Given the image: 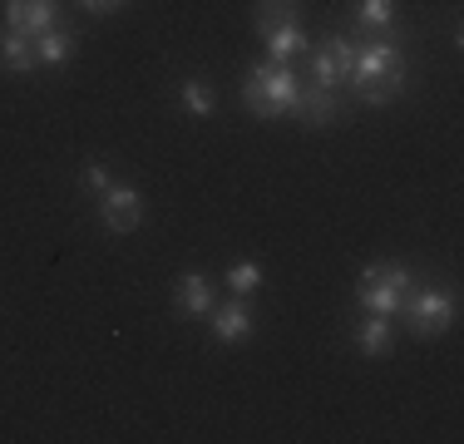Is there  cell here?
<instances>
[{"mask_svg": "<svg viewBox=\"0 0 464 444\" xmlns=\"http://www.w3.org/2000/svg\"><path fill=\"white\" fill-rule=\"evenodd\" d=\"M351 84L361 89V99H366L371 109L401 99V89H405V54L395 50L391 40L361 44V50H356V70H351Z\"/></svg>", "mask_w": 464, "mask_h": 444, "instance_id": "cell-1", "label": "cell"}, {"mask_svg": "<svg viewBox=\"0 0 464 444\" xmlns=\"http://www.w3.org/2000/svg\"><path fill=\"white\" fill-rule=\"evenodd\" d=\"M296 94H302V80L286 70V60H262V64H252L247 80H242V104L257 119H286L296 104Z\"/></svg>", "mask_w": 464, "mask_h": 444, "instance_id": "cell-2", "label": "cell"}, {"mask_svg": "<svg viewBox=\"0 0 464 444\" xmlns=\"http://www.w3.org/2000/svg\"><path fill=\"white\" fill-rule=\"evenodd\" d=\"M411 286H415V276L405 262H371L366 272H361L356 306L371 311V316H401V302H405Z\"/></svg>", "mask_w": 464, "mask_h": 444, "instance_id": "cell-3", "label": "cell"}, {"mask_svg": "<svg viewBox=\"0 0 464 444\" xmlns=\"http://www.w3.org/2000/svg\"><path fill=\"white\" fill-rule=\"evenodd\" d=\"M401 316H405V326H411V336L420 341H430V336H445L450 326H455V316H459V302H455V292H405V302H401Z\"/></svg>", "mask_w": 464, "mask_h": 444, "instance_id": "cell-4", "label": "cell"}, {"mask_svg": "<svg viewBox=\"0 0 464 444\" xmlns=\"http://www.w3.org/2000/svg\"><path fill=\"white\" fill-rule=\"evenodd\" d=\"M99 222H104L114 237H124V232H134L139 222H143V198H139V188H129V183H109L104 193H99Z\"/></svg>", "mask_w": 464, "mask_h": 444, "instance_id": "cell-5", "label": "cell"}, {"mask_svg": "<svg viewBox=\"0 0 464 444\" xmlns=\"http://www.w3.org/2000/svg\"><path fill=\"white\" fill-rule=\"evenodd\" d=\"M336 114H341V94H336V89L302 84V94H296V104H292V119H296V124L326 129V124H336Z\"/></svg>", "mask_w": 464, "mask_h": 444, "instance_id": "cell-6", "label": "cell"}, {"mask_svg": "<svg viewBox=\"0 0 464 444\" xmlns=\"http://www.w3.org/2000/svg\"><path fill=\"white\" fill-rule=\"evenodd\" d=\"M5 25L40 40L45 30L60 25V5H54V0H5Z\"/></svg>", "mask_w": 464, "mask_h": 444, "instance_id": "cell-7", "label": "cell"}, {"mask_svg": "<svg viewBox=\"0 0 464 444\" xmlns=\"http://www.w3.org/2000/svg\"><path fill=\"white\" fill-rule=\"evenodd\" d=\"M213 336L218 341H227V346H237V341H247L252 336V326H257V321H252V306L242 302V296H232L227 306H213Z\"/></svg>", "mask_w": 464, "mask_h": 444, "instance_id": "cell-8", "label": "cell"}, {"mask_svg": "<svg viewBox=\"0 0 464 444\" xmlns=\"http://www.w3.org/2000/svg\"><path fill=\"white\" fill-rule=\"evenodd\" d=\"M0 64H5L10 74H30L40 64V50H35V35H25V30H0Z\"/></svg>", "mask_w": 464, "mask_h": 444, "instance_id": "cell-9", "label": "cell"}, {"mask_svg": "<svg viewBox=\"0 0 464 444\" xmlns=\"http://www.w3.org/2000/svg\"><path fill=\"white\" fill-rule=\"evenodd\" d=\"M179 316H213V286L203 272H183L179 276V296H173Z\"/></svg>", "mask_w": 464, "mask_h": 444, "instance_id": "cell-10", "label": "cell"}, {"mask_svg": "<svg viewBox=\"0 0 464 444\" xmlns=\"http://www.w3.org/2000/svg\"><path fill=\"white\" fill-rule=\"evenodd\" d=\"M356 30L366 40H385L395 30V0H356Z\"/></svg>", "mask_w": 464, "mask_h": 444, "instance_id": "cell-11", "label": "cell"}, {"mask_svg": "<svg viewBox=\"0 0 464 444\" xmlns=\"http://www.w3.org/2000/svg\"><path fill=\"white\" fill-rule=\"evenodd\" d=\"M267 60H292V54H302L306 50V30H302V20H286V25L277 30H267Z\"/></svg>", "mask_w": 464, "mask_h": 444, "instance_id": "cell-12", "label": "cell"}, {"mask_svg": "<svg viewBox=\"0 0 464 444\" xmlns=\"http://www.w3.org/2000/svg\"><path fill=\"white\" fill-rule=\"evenodd\" d=\"M356 351L371 355V361L391 351V316H371V311H366V321L356 326Z\"/></svg>", "mask_w": 464, "mask_h": 444, "instance_id": "cell-13", "label": "cell"}, {"mask_svg": "<svg viewBox=\"0 0 464 444\" xmlns=\"http://www.w3.org/2000/svg\"><path fill=\"white\" fill-rule=\"evenodd\" d=\"M286 20H302V0H257V5H252V25H257L262 35L286 25Z\"/></svg>", "mask_w": 464, "mask_h": 444, "instance_id": "cell-14", "label": "cell"}, {"mask_svg": "<svg viewBox=\"0 0 464 444\" xmlns=\"http://www.w3.org/2000/svg\"><path fill=\"white\" fill-rule=\"evenodd\" d=\"M35 50H40V64H64L74 54V35L54 25V30H45V35L35 40Z\"/></svg>", "mask_w": 464, "mask_h": 444, "instance_id": "cell-15", "label": "cell"}, {"mask_svg": "<svg viewBox=\"0 0 464 444\" xmlns=\"http://www.w3.org/2000/svg\"><path fill=\"white\" fill-rule=\"evenodd\" d=\"M312 84H322V89L346 84V74H341V64H336V54H331V44H322V50L312 54Z\"/></svg>", "mask_w": 464, "mask_h": 444, "instance_id": "cell-16", "label": "cell"}, {"mask_svg": "<svg viewBox=\"0 0 464 444\" xmlns=\"http://www.w3.org/2000/svg\"><path fill=\"white\" fill-rule=\"evenodd\" d=\"M183 109L193 119H208L218 109V99H213V89H208L203 80H183Z\"/></svg>", "mask_w": 464, "mask_h": 444, "instance_id": "cell-17", "label": "cell"}, {"mask_svg": "<svg viewBox=\"0 0 464 444\" xmlns=\"http://www.w3.org/2000/svg\"><path fill=\"white\" fill-rule=\"evenodd\" d=\"M227 286H232V296H252L262 286V266L257 262H232L227 266Z\"/></svg>", "mask_w": 464, "mask_h": 444, "instance_id": "cell-18", "label": "cell"}, {"mask_svg": "<svg viewBox=\"0 0 464 444\" xmlns=\"http://www.w3.org/2000/svg\"><path fill=\"white\" fill-rule=\"evenodd\" d=\"M109 183H114V178H109V169H104V163H90V169H84V188H90L94 198L104 193Z\"/></svg>", "mask_w": 464, "mask_h": 444, "instance_id": "cell-19", "label": "cell"}, {"mask_svg": "<svg viewBox=\"0 0 464 444\" xmlns=\"http://www.w3.org/2000/svg\"><path fill=\"white\" fill-rule=\"evenodd\" d=\"M80 5L90 10V15H109V10H119L124 0H80Z\"/></svg>", "mask_w": 464, "mask_h": 444, "instance_id": "cell-20", "label": "cell"}]
</instances>
